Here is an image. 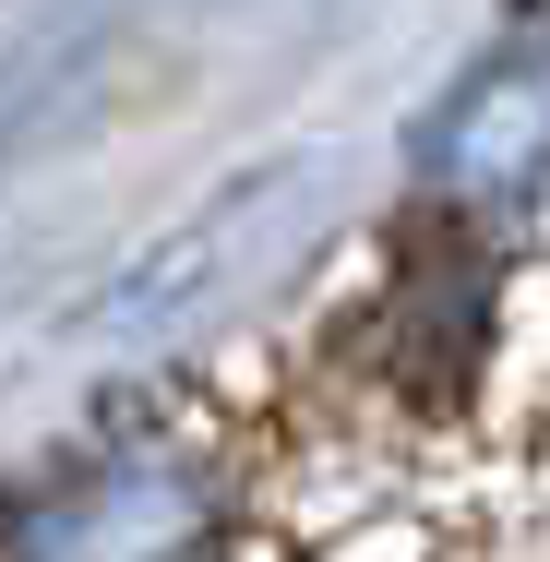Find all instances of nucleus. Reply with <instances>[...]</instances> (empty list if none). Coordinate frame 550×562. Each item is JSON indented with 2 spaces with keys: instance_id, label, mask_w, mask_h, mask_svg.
Returning <instances> with one entry per match:
<instances>
[{
  "instance_id": "obj_1",
  "label": "nucleus",
  "mask_w": 550,
  "mask_h": 562,
  "mask_svg": "<svg viewBox=\"0 0 550 562\" xmlns=\"http://www.w3.org/2000/svg\"><path fill=\"white\" fill-rule=\"evenodd\" d=\"M204 527V491L168 479V467H109L85 491H60L36 527H24V562H168Z\"/></svg>"
},
{
  "instance_id": "obj_2",
  "label": "nucleus",
  "mask_w": 550,
  "mask_h": 562,
  "mask_svg": "<svg viewBox=\"0 0 550 562\" xmlns=\"http://www.w3.org/2000/svg\"><path fill=\"white\" fill-rule=\"evenodd\" d=\"M431 180H454L467 204H515L550 180V60H515V72H479L454 120L431 132Z\"/></svg>"
}]
</instances>
